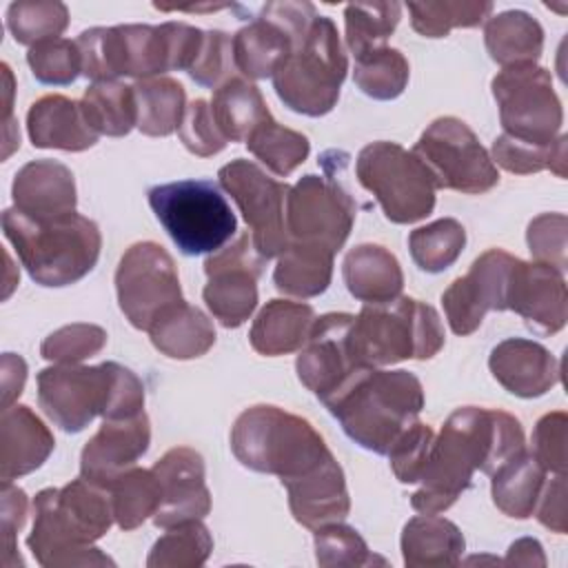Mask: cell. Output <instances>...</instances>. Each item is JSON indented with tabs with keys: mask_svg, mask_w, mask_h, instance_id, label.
<instances>
[{
	"mask_svg": "<svg viewBox=\"0 0 568 568\" xmlns=\"http://www.w3.org/2000/svg\"><path fill=\"white\" fill-rule=\"evenodd\" d=\"M526 450L524 430L517 417L499 408H457L433 439L422 486L410 497L417 513H442L470 486L473 473L493 475L517 453Z\"/></svg>",
	"mask_w": 568,
	"mask_h": 568,
	"instance_id": "cell-1",
	"label": "cell"
},
{
	"mask_svg": "<svg viewBox=\"0 0 568 568\" xmlns=\"http://www.w3.org/2000/svg\"><path fill=\"white\" fill-rule=\"evenodd\" d=\"M113 521L109 490L80 477L36 495L27 546L44 568L113 566V559L93 546Z\"/></svg>",
	"mask_w": 568,
	"mask_h": 568,
	"instance_id": "cell-2",
	"label": "cell"
},
{
	"mask_svg": "<svg viewBox=\"0 0 568 568\" xmlns=\"http://www.w3.org/2000/svg\"><path fill=\"white\" fill-rule=\"evenodd\" d=\"M38 404L55 426L80 433L98 415L118 419L144 413V386L118 362L58 364L38 373Z\"/></svg>",
	"mask_w": 568,
	"mask_h": 568,
	"instance_id": "cell-3",
	"label": "cell"
},
{
	"mask_svg": "<svg viewBox=\"0 0 568 568\" xmlns=\"http://www.w3.org/2000/svg\"><path fill=\"white\" fill-rule=\"evenodd\" d=\"M324 406L355 444L386 455L424 408V388L402 368H362Z\"/></svg>",
	"mask_w": 568,
	"mask_h": 568,
	"instance_id": "cell-4",
	"label": "cell"
},
{
	"mask_svg": "<svg viewBox=\"0 0 568 568\" xmlns=\"http://www.w3.org/2000/svg\"><path fill=\"white\" fill-rule=\"evenodd\" d=\"M2 231L40 286H69L82 280L100 257L98 224L75 211L58 217H29L13 206L2 213Z\"/></svg>",
	"mask_w": 568,
	"mask_h": 568,
	"instance_id": "cell-5",
	"label": "cell"
},
{
	"mask_svg": "<svg viewBox=\"0 0 568 568\" xmlns=\"http://www.w3.org/2000/svg\"><path fill=\"white\" fill-rule=\"evenodd\" d=\"M231 450L242 466L277 475L282 484L306 475L331 455L308 419L271 404H257L237 415Z\"/></svg>",
	"mask_w": 568,
	"mask_h": 568,
	"instance_id": "cell-6",
	"label": "cell"
},
{
	"mask_svg": "<svg viewBox=\"0 0 568 568\" xmlns=\"http://www.w3.org/2000/svg\"><path fill=\"white\" fill-rule=\"evenodd\" d=\"M444 346L437 311L413 297L364 304L351 326V353L362 368L404 359H430Z\"/></svg>",
	"mask_w": 568,
	"mask_h": 568,
	"instance_id": "cell-7",
	"label": "cell"
},
{
	"mask_svg": "<svg viewBox=\"0 0 568 568\" xmlns=\"http://www.w3.org/2000/svg\"><path fill=\"white\" fill-rule=\"evenodd\" d=\"M346 71L348 60L337 27L331 18L317 16L304 42L275 71L273 87L284 106L320 118L337 104Z\"/></svg>",
	"mask_w": 568,
	"mask_h": 568,
	"instance_id": "cell-8",
	"label": "cell"
},
{
	"mask_svg": "<svg viewBox=\"0 0 568 568\" xmlns=\"http://www.w3.org/2000/svg\"><path fill=\"white\" fill-rule=\"evenodd\" d=\"M149 204L184 255L220 251L237 231L235 213L211 180H178L146 193Z\"/></svg>",
	"mask_w": 568,
	"mask_h": 568,
	"instance_id": "cell-9",
	"label": "cell"
},
{
	"mask_svg": "<svg viewBox=\"0 0 568 568\" xmlns=\"http://www.w3.org/2000/svg\"><path fill=\"white\" fill-rule=\"evenodd\" d=\"M359 184L375 195L395 224H413L435 209L437 184L426 164L397 142H371L355 162Z\"/></svg>",
	"mask_w": 568,
	"mask_h": 568,
	"instance_id": "cell-10",
	"label": "cell"
},
{
	"mask_svg": "<svg viewBox=\"0 0 568 568\" xmlns=\"http://www.w3.org/2000/svg\"><path fill=\"white\" fill-rule=\"evenodd\" d=\"M75 44L82 55V75L93 82H115L120 75L146 80L171 71L162 27H93L82 31Z\"/></svg>",
	"mask_w": 568,
	"mask_h": 568,
	"instance_id": "cell-11",
	"label": "cell"
},
{
	"mask_svg": "<svg viewBox=\"0 0 568 568\" xmlns=\"http://www.w3.org/2000/svg\"><path fill=\"white\" fill-rule=\"evenodd\" d=\"M504 135L546 146L559 135L564 111L550 71L537 64L506 67L493 78Z\"/></svg>",
	"mask_w": 568,
	"mask_h": 568,
	"instance_id": "cell-12",
	"label": "cell"
},
{
	"mask_svg": "<svg viewBox=\"0 0 568 568\" xmlns=\"http://www.w3.org/2000/svg\"><path fill=\"white\" fill-rule=\"evenodd\" d=\"M413 153L426 164L437 189L486 193L499 182V171L473 129L453 115L433 120Z\"/></svg>",
	"mask_w": 568,
	"mask_h": 568,
	"instance_id": "cell-13",
	"label": "cell"
},
{
	"mask_svg": "<svg viewBox=\"0 0 568 568\" xmlns=\"http://www.w3.org/2000/svg\"><path fill=\"white\" fill-rule=\"evenodd\" d=\"M317 18L311 2H266L262 13L233 36L235 69L251 80L273 78Z\"/></svg>",
	"mask_w": 568,
	"mask_h": 568,
	"instance_id": "cell-14",
	"label": "cell"
},
{
	"mask_svg": "<svg viewBox=\"0 0 568 568\" xmlns=\"http://www.w3.org/2000/svg\"><path fill=\"white\" fill-rule=\"evenodd\" d=\"M115 293L129 324L138 331H149L166 306L182 300L173 257L155 242L129 246L115 271Z\"/></svg>",
	"mask_w": 568,
	"mask_h": 568,
	"instance_id": "cell-15",
	"label": "cell"
},
{
	"mask_svg": "<svg viewBox=\"0 0 568 568\" xmlns=\"http://www.w3.org/2000/svg\"><path fill=\"white\" fill-rule=\"evenodd\" d=\"M357 206L333 178L304 175L291 186L284 206L288 242H308L337 253L355 222Z\"/></svg>",
	"mask_w": 568,
	"mask_h": 568,
	"instance_id": "cell-16",
	"label": "cell"
},
{
	"mask_svg": "<svg viewBox=\"0 0 568 568\" xmlns=\"http://www.w3.org/2000/svg\"><path fill=\"white\" fill-rule=\"evenodd\" d=\"M220 186L235 200L240 213L251 226L255 251L264 257H277L286 244L284 206L291 191L288 184L273 180L251 160H233L217 171Z\"/></svg>",
	"mask_w": 568,
	"mask_h": 568,
	"instance_id": "cell-17",
	"label": "cell"
},
{
	"mask_svg": "<svg viewBox=\"0 0 568 568\" xmlns=\"http://www.w3.org/2000/svg\"><path fill=\"white\" fill-rule=\"evenodd\" d=\"M264 262L248 233L206 257L202 297L224 328H237L253 315L257 306V277Z\"/></svg>",
	"mask_w": 568,
	"mask_h": 568,
	"instance_id": "cell-18",
	"label": "cell"
},
{
	"mask_svg": "<svg viewBox=\"0 0 568 568\" xmlns=\"http://www.w3.org/2000/svg\"><path fill=\"white\" fill-rule=\"evenodd\" d=\"M517 257L501 248H488L442 295L446 320L455 335H470L488 311H506L510 271Z\"/></svg>",
	"mask_w": 568,
	"mask_h": 568,
	"instance_id": "cell-19",
	"label": "cell"
},
{
	"mask_svg": "<svg viewBox=\"0 0 568 568\" xmlns=\"http://www.w3.org/2000/svg\"><path fill=\"white\" fill-rule=\"evenodd\" d=\"M353 320L355 315L351 313H326L315 317L297 355V377L320 397L322 404L328 402L357 371H362L351 353Z\"/></svg>",
	"mask_w": 568,
	"mask_h": 568,
	"instance_id": "cell-20",
	"label": "cell"
},
{
	"mask_svg": "<svg viewBox=\"0 0 568 568\" xmlns=\"http://www.w3.org/2000/svg\"><path fill=\"white\" fill-rule=\"evenodd\" d=\"M153 475L160 486V506L153 515L158 528L202 519L211 510V493L204 481V459L189 446L166 450L155 464Z\"/></svg>",
	"mask_w": 568,
	"mask_h": 568,
	"instance_id": "cell-21",
	"label": "cell"
},
{
	"mask_svg": "<svg viewBox=\"0 0 568 568\" xmlns=\"http://www.w3.org/2000/svg\"><path fill=\"white\" fill-rule=\"evenodd\" d=\"M506 311H515L539 335L561 331L568 320V293L561 271L517 257L508 280Z\"/></svg>",
	"mask_w": 568,
	"mask_h": 568,
	"instance_id": "cell-22",
	"label": "cell"
},
{
	"mask_svg": "<svg viewBox=\"0 0 568 568\" xmlns=\"http://www.w3.org/2000/svg\"><path fill=\"white\" fill-rule=\"evenodd\" d=\"M151 426L144 413L133 417L104 419L98 433L84 444L80 455V477L87 481L109 486L131 470L135 462L149 450Z\"/></svg>",
	"mask_w": 568,
	"mask_h": 568,
	"instance_id": "cell-23",
	"label": "cell"
},
{
	"mask_svg": "<svg viewBox=\"0 0 568 568\" xmlns=\"http://www.w3.org/2000/svg\"><path fill=\"white\" fill-rule=\"evenodd\" d=\"M493 377L513 395L530 399L550 390L561 379L559 359L539 342L508 337L488 357Z\"/></svg>",
	"mask_w": 568,
	"mask_h": 568,
	"instance_id": "cell-24",
	"label": "cell"
},
{
	"mask_svg": "<svg viewBox=\"0 0 568 568\" xmlns=\"http://www.w3.org/2000/svg\"><path fill=\"white\" fill-rule=\"evenodd\" d=\"M288 493V506L304 528H320L342 521L351 510L344 470L333 453L313 470L282 484Z\"/></svg>",
	"mask_w": 568,
	"mask_h": 568,
	"instance_id": "cell-25",
	"label": "cell"
},
{
	"mask_svg": "<svg viewBox=\"0 0 568 568\" xmlns=\"http://www.w3.org/2000/svg\"><path fill=\"white\" fill-rule=\"evenodd\" d=\"M13 204L29 217H58L75 211V180L69 166L55 160L27 162L11 186Z\"/></svg>",
	"mask_w": 568,
	"mask_h": 568,
	"instance_id": "cell-26",
	"label": "cell"
},
{
	"mask_svg": "<svg viewBox=\"0 0 568 568\" xmlns=\"http://www.w3.org/2000/svg\"><path fill=\"white\" fill-rule=\"evenodd\" d=\"M55 439L42 419L22 404L2 408L0 419V477L11 481L40 468L51 455Z\"/></svg>",
	"mask_w": 568,
	"mask_h": 568,
	"instance_id": "cell-27",
	"label": "cell"
},
{
	"mask_svg": "<svg viewBox=\"0 0 568 568\" xmlns=\"http://www.w3.org/2000/svg\"><path fill=\"white\" fill-rule=\"evenodd\" d=\"M27 131L38 149L84 151L98 142L80 102L67 95H42L27 113Z\"/></svg>",
	"mask_w": 568,
	"mask_h": 568,
	"instance_id": "cell-28",
	"label": "cell"
},
{
	"mask_svg": "<svg viewBox=\"0 0 568 568\" xmlns=\"http://www.w3.org/2000/svg\"><path fill=\"white\" fill-rule=\"evenodd\" d=\"M348 293L366 304H379L399 297L404 273L397 257L379 244H359L351 248L342 264Z\"/></svg>",
	"mask_w": 568,
	"mask_h": 568,
	"instance_id": "cell-29",
	"label": "cell"
},
{
	"mask_svg": "<svg viewBox=\"0 0 568 568\" xmlns=\"http://www.w3.org/2000/svg\"><path fill=\"white\" fill-rule=\"evenodd\" d=\"M153 346L173 359L202 357L215 344V326L197 306L180 300L149 326Z\"/></svg>",
	"mask_w": 568,
	"mask_h": 568,
	"instance_id": "cell-30",
	"label": "cell"
},
{
	"mask_svg": "<svg viewBox=\"0 0 568 568\" xmlns=\"http://www.w3.org/2000/svg\"><path fill=\"white\" fill-rule=\"evenodd\" d=\"M315 322L311 304L291 300H271L257 313L248 339L253 351L266 357L286 355L304 346Z\"/></svg>",
	"mask_w": 568,
	"mask_h": 568,
	"instance_id": "cell-31",
	"label": "cell"
},
{
	"mask_svg": "<svg viewBox=\"0 0 568 568\" xmlns=\"http://www.w3.org/2000/svg\"><path fill=\"white\" fill-rule=\"evenodd\" d=\"M466 548L459 528L439 515H417L402 530V555L408 568L457 566Z\"/></svg>",
	"mask_w": 568,
	"mask_h": 568,
	"instance_id": "cell-32",
	"label": "cell"
},
{
	"mask_svg": "<svg viewBox=\"0 0 568 568\" xmlns=\"http://www.w3.org/2000/svg\"><path fill=\"white\" fill-rule=\"evenodd\" d=\"M333 251L308 242H288L277 255V266L273 271L275 288L293 297H315L322 295L333 275Z\"/></svg>",
	"mask_w": 568,
	"mask_h": 568,
	"instance_id": "cell-33",
	"label": "cell"
},
{
	"mask_svg": "<svg viewBox=\"0 0 568 568\" xmlns=\"http://www.w3.org/2000/svg\"><path fill=\"white\" fill-rule=\"evenodd\" d=\"M484 42L490 58L504 69L535 64L544 49V29L526 11H504L486 20Z\"/></svg>",
	"mask_w": 568,
	"mask_h": 568,
	"instance_id": "cell-34",
	"label": "cell"
},
{
	"mask_svg": "<svg viewBox=\"0 0 568 568\" xmlns=\"http://www.w3.org/2000/svg\"><path fill=\"white\" fill-rule=\"evenodd\" d=\"M490 477L493 501L504 515L515 519H528L535 513L537 499L546 484V470L528 450L510 457Z\"/></svg>",
	"mask_w": 568,
	"mask_h": 568,
	"instance_id": "cell-35",
	"label": "cell"
},
{
	"mask_svg": "<svg viewBox=\"0 0 568 568\" xmlns=\"http://www.w3.org/2000/svg\"><path fill=\"white\" fill-rule=\"evenodd\" d=\"M211 115L226 142H246L253 129L271 118L260 89L235 75L215 89Z\"/></svg>",
	"mask_w": 568,
	"mask_h": 568,
	"instance_id": "cell-36",
	"label": "cell"
},
{
	"mask_svg": "<svg viewBox=\"0 0 568 568\" xmlns=\"http://www.w3.org/2000/svg\"><path fill=\"white\" fill-rule=\"evenodd\" d=\"M138 104V129L144 135H171L184 115L186 91L173 78H146L133 84Z\"/></svg>",
	"mask_w": 568,
	"mask_h": 568,
	"instance_id": "cell-37",
	"label": "cell"
},
{
	"mask_svg": "<svg viewBox=\"0 0 568 568\" xmlns=\"http://www.w3.org/2000/svg\"><path fill=\"white\" fill-rule=\"evenodd\" d=\"M89 126L98 135L122 138L138 126V104L133 87L120 82H93L80 100Z\"/></svg>",
	"mask_w": 568,
	"mask_h": 568,
	"instance_id": "cell-38",
	"label": "cell"
},
{
	"mask_svg": "<svg viewBox=\"0 0 568 568\" xmlns=\"http://www.w3.org/2000/svg\"><path fill=\"white\" fill-rule=\"evenodd\" d=\"M246 146L268 171L280 178L291 175L311 151L306 135L282 126L273 120V115L253 129V133L246 138Z\"/></svg>",
	"mask_w": 568,
	"mask_h": 568,
	"instance_id": "cell-39",
	"label": "cell"
},
{
	"mask_svg": "<svg viewBox=\"0 0 568 568\" xmlns=\"http://www.w3.org/2000/svg\"><path fill=\"white\" fill-rule=\"evenodd\" d=\"M111 506L115 524L122 530H133L155 515L160 506V486L153 470L133 466L120 475L111 486Z\"/></svg>",
	"mask_w": 568,
	"mask_h": 568,
	"instance_id": "cell-40",
	"label": "cell"
},
{
	"mask_svg": "<svg viewBox=\"0 0 568 568\" xmlns=\"http://www.w3.org/2000/svg\"><path fill=\"white\" fill-rule=\"evenodd\" d=\"M402 18L399 2H353L344 9L346 47L359 58L373 49L386 47Z\"/></svg>",
	"mask_w": 568,
	"mask_h": 568,
	"instance_id": "cell-41",
	"label": "cell"
},
{
	"mask_svg": "<svg viewBox=\"0 0 568 568\" xmlns=\"http://www.w3.org/2000/svg\"><path fill=\"white\" fill-rule=\"evenodd\" d=\"M466 246V231L455 217H442L410 231L413 262L426 273H442L457 262Z\"/></svg>",
	"mask_w": 568,
	"mask_h": 568,
	"instance_id": "cell-42",
	"label": "cell"
},
{
	"mask_svg": "<svg viewBox=\"0 0 568 568\" xmlns=\"http://www.w3.org/2000/svg\"><path fill=\"white\" fill-rule=\"evenodd\" d=\"M213 550L209 528L200 521H184L166 528V532L153 544L146 566L149 568H197Z\"/></svg>",
	"mask_w": 568,
	"mask_h": 568,
	"instance_id": "cell-43",
	"label": "cell"
},
{
	"mask_svg": "<svg viewBox=\"0 0 568 568\" xmlns=\"http://www.w3.org/2000/svg\"><path fill=\"white\" fill-rule=\"evenodd\" d=\"M408 75V60L393 47H379L355 58L353 80L357 89L373 100H393L402 95Z\"/></svg>",
	"mask_w": 568,
	"mask_h": 568,
	"instance_id": "cell-44",
	"label": "cell"
},
{
	"mask_svg": "<svg viewBox=\"0 0 568 568\" xmlns=\"http://www.w3.org/2000/svg\"><path fill=\"white\" fill-rule=\"evenodd\" d=\"M410 24L424 38H444L450 29L457 27H477L481 24L490 11L493 2H408Z\"/></svg>",
	"mask_w": 568,
	"mask_h": 568,
	"instance_id": "cell-45",
	"label": "cell"
},
{
	"mask_svg": "<svg viewBox=\"0 0 568 568\" xmlns=\"http://www.w3.org/2000/svg\"><path fill=\"white\" fill-rule=\"evenodd\" d=\"M493 162H497L501 169L528 175L539 173L544 169H550L555 175H566V135H557L555 142L539 146L528 142H517L508 135H499L493 142Z\"/></svg>",
	"mask_w": 568,
	"mask_h": 568,
	"instance_id": "cell-46",
	"label": "cell"
},
{
	"mask_svg": "<svg viewBox=\"0 0 568 568\" xmlns=\"http://www.w3.org/2000/svg\"><path fill=\"white\" fill-rule=\"evenodd\" d=\"M69 24V9L62 2H13L7 11V27L20 44H38L60 38Z\"/></svg>",
	"mask_w": 568,
	"mask_h": 568,
	"instance_id": "cell-47",
	"label": "cell"
},
{
	"mask_svg": "<svg viewBox=\"0 0 568 568\" xmlns=\"http://www.w3.org/2000/svg\"><path fill=\"white\" fill-rule=\"evenodd\" d=\"M27 62L42 84H71L82 73V55L75 40L51 38L33 44L27 53Z\"/></svg>",
	"mask_w": 568,
	"mask_h": 568,
	"instance_id": "cell-48",
	"label": "cell"
},
{
	"mask_svg": "<svg viewBox=\"0 0 568 568\" xmlns=\"http://www.w3.org/2000/svg\"><path fill=\"white\" fill-rule=\"evenodd\" d=\"M315 559L324 568L373 564V557L362 535L339 521L315 528Z\"/></svg>",
	"mask_w": 568,
	"mask_h": 568,
	"instance_id": "cell-49",
	"label": "cell"
},
{
	"mask_svg": "<svg viewBox=\"0 0 568 568\" xmlns=\"http://www.w3.org/2000/svg\"><path fill=\"white\" fill-rule=\"evenodd\" d=\"M106 344L104 328L95 324H69L53 331L40 344V355L58 364H78L87 357L98 355Z\"/></svg>",
	"mask_w": 568,
	"mask_h": 568,
	"instance_id": "cell-50",
	"label": "cell"
},
{
	"mask_svg": "<svg viewBox=\"0 0 568 568\" xmlns=\"http://www.w3.org/2000/svg\"><path fill=\"white\" fill-rule=\"evenodd\" d=\"M433 439H435L433 428L428 424H422L415 419L390 446V450L386 455L390 459L393 475L402 484L419 481L426 459H428V453H430V446H433Z\"/></svg>",
	"mask_w": 568,
	"mask_h": 568,
	"instance_id": "cell-51",
	"label": "cell"
},
{
	"mask_svg": "<svg viewBox=\"0 0 568 568\" xmlns=\"http://www.w3.org/2000/svg\"><path fill=\"white\" fill-rule=\"evenodd\" d=\"M233 38L220 29L204 31L202 49L189 69V75L202 87H222L233 78Z\"/></svg>",
	"mask_w": 568,
	"mask_h": 568,
	"instance_id": "cell-52",
	"label": "cell"
},
{
	"mask_svg": "<svg viewBox=\"0 0 568 568\" xmlns=\"http://www.w3.org/2000/svg\"><path fill=\"white\" fill-rule=\"evenodd\" d=\"M178 135L186 151L200 158H209L220 153L226 146V138L220 133L213 115L211 104L202 98L193 100L182 115V122L178 126Z\"/></svg>",
	"mask_w": 568,
	"mask_h": 568,
	"instance_id": "cell-53",
	"label": "cell"
},
{
	"mask_svg": "<svg viewBox=\"0 0 568 568\" xmlns=\"http://www.w3.org/2000/svg\"><path fill=\"white\" fill-rule=\"evenodd\" d=\"M566 231L568 217L564 213H541L526 231L528 248L535 262L548 264L557 271H566Z\"/></svg>",
	"mask_w": 568,
	"mask_h": 568,
	"instance_id": "cell-54",
	"label": "cell"
},
{
	"mask_svg": "<svg viewBox=\"0 0 568 568\" xmlns=\"http://www.w3.org/2000/svg\"><path fill=\"white\" fill-rule=\"evenodd\" d=\"M566 442H568V417L564 410L544 415L532 430L530 455L546 473L566 475Z\"/></svg>",
	"mask_w": 568,
	"mask_h": 568,
	"instance_id": "cell-55",
	"label": "cell"
},
{
	"mask_svg": "<svg viewBox=\"0 0 568 568\" xmlns=\"http://www.w3.org/2000/svg\"><path fill=\"white\" fill-rule=\"evenodd\" d=\"M27 495L22 488L13 486L11 481H2V566H22L18 555L16 535L24 526L27 519Z\"/></svg>",
	"mask_w": 568,
	"mask_h": 568,
	"instance_id": "cell-56",
	"label": "cell"
},
{
	"mask_svg": "<svg viewBox=\"0 0 568 568\" xmlns=\"http://www.w3.org/2000/svg\"><path fill=\"white\" fill-rule=\"evenodd\" d=\"M535 515L552 532L564 535L568 530L566 475H555L552 479H546L541 495L537 499V506H535Z\"/></svg>",
	"mask_w": 568,
	"mask_h": 568,
	"instance_id": "cell-57",
	"label": "cell"
},
{
	"mask_svg": "<svg viewBox=\"0 0 568 568\" xmlns=\"http://www.w3.org/2000/svg\"><path fill=\"white\" fill-rule=\"evenodd\" d=\"M24 379H27L24 359L20 355L4 353L2 355V408L11 406L13 399H18V395L24 388Z\"/></svg>",
	"mask_w": 568,
	"mask_h": 568,
	"instance_id": "cell-58",
	"label": "cell"
},
{
	"mask_svg": "<svg viewBox=\"0 0 568 568\" xmlns=\"http://www.w3.org/2000/svg\"><path fill=\"white\" fill-rule=\"evenodd\" d=\"M506 564H510V566H546V557L541 552V544L537 539H530V537L517 539L508 548Z\"/></svg>",
	"mask_w": 568,
	"mask_h": 568,
	"instance_id": "cell-59",
	"label": "cell"
}]
</instances>
